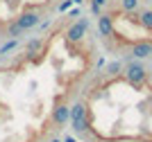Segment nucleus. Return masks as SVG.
Listing matches in <instances>:
<instances>
[{
    "instance_id": "f257e3e1",
    "label": "nucleus",
    "mask_w": 152,
    "mask_h": 142,
    "mask_svg": "<svg viewBox=\"0 0 152 142\" xmlns=\"http://www.w3.org/2000/svg\"><path fill=\"white\" fill-rule=\"evenodd\" d=\"M123 77H125V81L134 90H139V88L145 86V81H148V68L139 59H134V61H129L125 68H123Z\"/></svg>"
},
{
    "instance_id": "f03ea898",
    "label": "nucleus",
    "mask_w": 152,
    "mask_h": 142,
    "mask_svg": "<svg viewBox=\"0 0 152 142\" xmlns=\"http://www.w3.org/2000/svg\"><path fill=\"white\" fill-rule=\"evenodd\" d=\"M70 129L77 136H86L89 133V106L84 102H75L70 106Z\"/></svg>"
},
{
    "instance_id": "7ed1b4c3",
    "label": "nucleus",
    "mask_w": 152,
    "mask_h": 142,
    "mask_svg": "<svg viewBox=\"0 0 152 142\" xmlns=\"http://www.w3.org/2000/svg\"><path fill=\"white\" fill-rule=\"evenodd\" d=\"M89 27H91L89 18L75 20L73 25H68V27H66V32H64V41H66V43H73V45L82 43L84 36H86V32H89Z\"/></svg>"
},
{
    "instance_id": "20e7f679",
    "label": "nucleus",
    "mask_w": 152,
    "mask_h": 142,
    "mask_svg": "<svg viewBox=\"0 0 152 142\" xmlns=\"http://www.w3.org/2000/svg\"><path fill=\"white\" fill-rule=\"evenodd\" d=\"M52 124H55V129H66V124H70V106L59 102L52 108Z\"/></svg>"
},
{
    "instance_id": "39448f33",
    "label": "nucleus",
    "mask_w": 152,
    "mask_h": 142,
    "mask_svg": "<svg viewBox=\"0 0 152 142\" xmlns=\"http://www.w3.org/2000/svg\"><path fill=\"white\" fill-rule=\"evenodd\" d=\"M16 23L20 25V30H23V32H30V30H34V27H39V23H41V14L34 12V9H27V12H23L18 18H16Z\"/></svg>"
},
{
    "instance_id": "423d86ee",
    "label": "nucleus",
    "mask_w": 152,
    "mask_h": 142,
    "mask_svg": "<svg viewBox=\"0 0 152 142\" xmlns=\"http://www.w3.org/2000/svg\"><path fill=\"white\" fill-rule=\"evenodd\" d=\"M98 30H100L102 38H111V36H114V32H116L114 16H111V14H100V16H98Z\"/></svg>"
},
{
    "instance_id": "0eeeda50",
    "label": "nucleus",
    "mask_w": 152,
    "mask_h": 142,
    "mask_svg": "<svg viewBox=\"0 0 152 142\" xmlns=\"http://www.w3.org/2000/svg\"><path fill=\"white\" fill-rule=\"evenodd\" d=\"M43 38H32L30 43H27V48H25V54H27V59H37L39 56V52L43 50Z\"/></svg>"
},
{
    "instance_id": "6e6552de",
    "label": "nucleus",
    "mask_w": 152,
    "mask_h": 142,
    "mask_svg": "<svg viewBox=\"0 0 152 142\" xmlns=\"http://www.w3.org/2000/svg\"><path fill=\"white\" fill-rule=\"evenodd\" d=\"M5 34H7V36H9V38H20V34H25V32L20 30V25L16 23V18H14L12 23L7 25V30H5Z\"/></svg>"
},
{
    "instance_id": "1a4fd4ad",
    "label": "nucleus",
    "mask_w": 152,
    "mask_h": 142,
    "mask_svg": "<svg viewBox=\"0 0 152 142\" xmlns=\"http://www.w3.org/2000/svg\"><path fill=\"white\" fill-rule=\"evenodd\" d=\"M141 7V0H118V9L121 12H136Z\"/></svg>"
},
{
    "instance_id": "9d476101",
    "label": "nucleus",
    "mask_w": 152,
    "mask_h": 142,
    "mask_svg": "<svg viewBox=\"0 0 152 142\" xmlns=\"http://www.w3.org/2000/svg\"><path fill=\"white\" fill-rule=\"evenodd\" d=\"M123 68H125V66H123L121 61H114V63H109V66H107L104 72H107V77H118V74L123 72Z\"/></svg>"
},
{
    "instance_id": "9b49d317",
    "label": "nucleus",
    "mask_w": 152,
    "mask_h": 142,
    "mask_svg": "<svg viewBox=\"0 0 152 142\" xmlns=\"http://www.w3.org/2000/svg\"><path fill=\"white\" fill-rule=\"evenodd\" d=\"M18 38H9V41H7L5 45H2V48H0V56H5V54H9V52H14V50L18 48Z\"/></svg>"
},
{
    "instance_id": "f8f14e48",
    "label": "nucleus",
    "mask_w": 152,
    "mask_h": 142,
    "mask_svg": "<svg viewBox=\"0 0 152 142\" xmlns=\"http://www.w3.org/2000/svg\"><path fill=\"white\" fill-rule=\"evenodd\" d=\"M104 5H107V0H91V14H93V16H100Z\"/></svg>"
},
{
    "instance_id": "ddd939ff",
    "label": "nucleus",
    "mask_w": 152,
    "mask_h": 142,
    "mask_svg": "<svg viewBox=\"0 0 152 142\" xmlns=\"http://www.w3.org/2000/svg\"><path fill=\"white\" fill-rule=\"evenodd\" d=\"M75 5V2H73V0H64V2H59V7H57V12L59 14H64V12H68L70 7Z\"/></svg>"
},
{
    "instance_id": "4468645a",
    "label": "nucleus",
    "mask_w": 152,
    "mask_h": 142,
    "mask_svg": "<svg viewBox=\"0 0 152 142\" xmlns=\"http://www.w3.org/2000/svg\"><path fill=\"white\" fill-rule=\"evenodd\" d=\"M18 5H20V0H7V7H9V9H12V7L16 9Z\"/></svg>"
},
{
    "instance_id": "2eb2a0df",
    "label": "nucleus",
    "mask_w": 152,
    "mask_h": 142,
    "mask_svg": "<svg viewBox=\"0 0 152 142\" xmlns=\"http://www.w3.org/2000/svg\"><path fill=\"white\" fill-rule=\"evenodd\" d=\"M73 2H75V5H82V2H84V0H73Z\"/></svg>"
},
{
    "instance_id": "dca6fc26",
    "label": "nucleus",
    "mask_w": 152,
    "mask_h": 142,
    "mask_svg": "<svg viewBox=\"0 0 152 142\" xmlns=\"http://www.w3.org/2000/svg\"><path fill=\"white\" fill-rule=\"evenodd\" d=\"M50 142H61V140H57V138H52V140H50Z\"/></svg>"
},
{
    "instance_id": "f3484780",
    "label": "nucleus",
    "mask_w": 152,
    "mask_h": 142,
    "mask_svg": "<svg viewBox=\"0 0 152 142\" xmlns=\"http://www.w3.org/2000/svg\"><path fill=\"white\" fill-rule=\"evenodd\" d=\"M125 142H132V140H125Z\"/></svg>"
},
{
    "instance_id": "a211bd4d",
    "label": "nucleus",
    "mask_w": 152,
    "mask_h": 142,
    "mask_svg": "<svg viewBox=\"0 0 152 142\" xmlns=\"http://www.w3.org/2000/svg\"><path fill=\"white\" fill-rule=\"evenodd\" d=\"M107 2H109V0H107Z\"/></svg>"
}]
</instances>
